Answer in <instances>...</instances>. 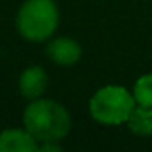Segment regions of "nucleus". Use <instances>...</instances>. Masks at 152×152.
<instances>
[{
	"instance_id": "nucleus-1",
	"label": "nucleus",
	"mask_w": 152,
	"mask_h": 152,
	"mask_svg": "<svg viewBox=\"0 0 152 152\" xmlns=\"http://www.w3.org/2000/svg\"><path fill=\"white\" fill-rule=\"evenodd\" d=\"M23 127L36 138L38 143L63 141L72 129L68 109L50 99H36L23 111Z\"/></svg>"
},
{
	"instance_id": "nucleus-2",
	"label": "nucleus",
	"mask_w": 152,
	"mask_h": 152,
	"mask_svg": "<svg viewBox=\"0 0 152 152\" xmlns=\"http://www.w3.org/2000/svg\"><path fill=\"white\" fill-rule=\"evenodd\" d=\"M59 27V7L54 0H25L16 15L20 36L32 43L48 41Z\"/></svg>"
},
{
	"instance_id": "nucleus-3",
	"label": "nucleus",
	"mask_w": 152,
	"mask_h": 152,
	"mask_svg": "<svg viewBox=\"0 0 152 152\" xmlns=\"http://www.w3.org/2000/svg\"><path fill=\"white\" fill-rule=\"evenodd\" d=\"M136 107V99L132 91L118 84H107L97 90L88 104L90 115L95 122L107 127L124 125L132 109Z\"/></svg>"
},
{
	"instance_id": "nucleus-4",
	"label": "nucleus",
	"mask_w": 152,
	"mask_h": 152,
	"mask_svg": "<svg viewBox=\"0 0 152 152\" xmlns=\"http://www.w3.org/2000/svg\"><path fill=\"white\" fill-rule=\"evenodd\" d=\"M47 56L50 61H54L59 66H73L75 63H79L83 56V48L73 38L59 36L48 41Z\"/></svg>"
},
{
	"instance_id": "nucleus-5",
	"label": "nucleus",
	"mask_w": 152,
	"mask_h": 152,
	"mask_svg": "<svg viewBox=\"0 0 152 152\" xmlns=\"http://www.w3.org/2000/svg\"><path fill=\"white\" fill-rule=\"evenodd\" d=\"M47 88H48V75L41 66L32 64L20 73L18 90L23 99H27V100L41 99L43 93L47 91Z\"/></svg>"
},
{
	"instance_id": "nucleus-6",
	"label": "nucleus",
	"mask_w": 152,
	"mask_h": 152,
	"mask_svg": "<svg viewBox=\"0 0 152 152\" xmlns=\"http://www.w3.org/2000/svg\"><path fill=\"white\" fill-rule=\"evenodd\" d=\"M39 143L25 129H6L0 132V152H38Z\"/></svg>"
},
{
	"instance_id": "nucleus-7",
	"label": "nucleus",
	"mask_w": 152,
	"mask_h": 152,
	"mask_svg": "<svg viewBox=\"0 0 152 152\" xmlns=\"http://www.w3.org/2000/svg\"><path fill=\"white\" fill-rule=\"evenodd\" d=\"M125 125L136 136H141V138L152 136V107L136 104V107L132 109Z\"/></svg>"
},
{
	"instance_id": "nucleus-8",
	"label": "nucleus",
	"mask_w": 152,
	"mask_h": 152,
	"mask_svg": "<svg viewBox=\"0 0 152 152\" xmlns=\"http://www.w3.org/2000/svg\"><path fill=\"white\" fill-rule=\"evenodd\" d=\"M132 95L136 99V104L152 107V73H145L136 79Z\"/></svg>"
}]
</instances>
